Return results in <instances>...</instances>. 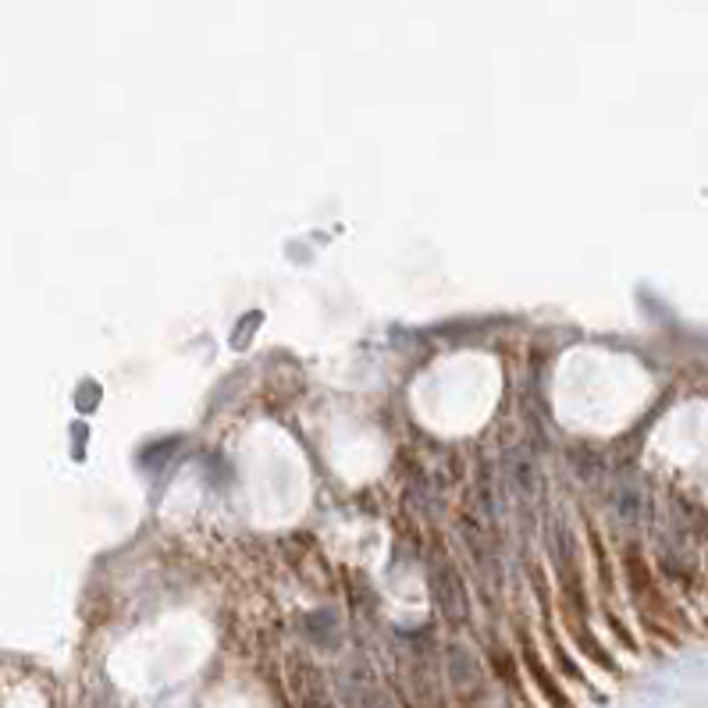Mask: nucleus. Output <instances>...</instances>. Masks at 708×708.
Wrapping results in <instances>:
<instances>
[{
	"mask_svg": "<svg viewBox=\"0 0 708 708\" xmlns=\"http://www.w3.org/2000/svg\"><path fill=\"white\" fill-rule=\"evenodd\" d=\"M427 588H432V602L441 613V620L449 623H463L470 616V602L463 591V580L456 574V566H449L446 559H432L427 563Z\"/></svg>",
	"mask_w": 708,
	"mask_h": 708,
	"instance_id": "nucleus-1",
	"label": "nucleus"
},
{
	"mask_svg": "<svg viewBox=\"0 0 708 708\" xmlns=\"http://www.w3.org/2000/svg\"><path fill=\"white\" fill-rule=\"evenodd\" d=\"M339 691H342L345 708H396L392 698H388V691H385L367 670H350V673H342Z\"/></svg>",
	"mask_w": 708,
	"mask_h": 708,
	"instance_id": "nucleus-2",
	"label": "nucleus"
},
{
	"mask_svg": "<svg viewBox=\"0 0 708 708\" xmlns=\"http://www.w3.org/2000/svg\"><path fill=\"white\" fill-rule=\"evenodd\" d=\"M449 680H452L456 687H460V694H474V691H481L484 673H481L477 659L470 656L467 648H449Z\"/></svg>",
	"mask_w": 708,
	"mask_h": 708,
	"instance_id": "nucleus-3",
	"label": "nucleus"
}]
</instances>
